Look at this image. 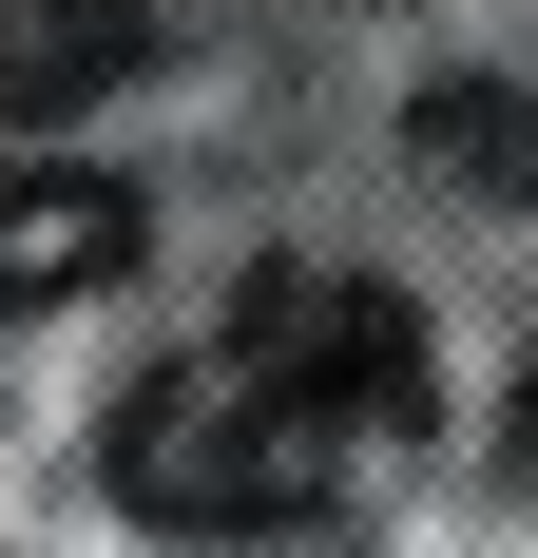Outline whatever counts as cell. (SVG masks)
<instances>
[{
    "label": "cell",
    "instance_id": "obj_2",
    "mask_svg": "<svg viewBox=\"0 0 538 558\" xmlns=\"http://www.w3.org/2000/svg\"><path fill=\"white\" fill-rule=\"evenodd\" d=\"M135 270V193L115 173H0V328H39L77 289Z\"/></svg>",
    "mask_w": 538,
    "mask_h": 558
},
{
    "label": "cell",
    "instance_id": "obj_3",
    "mask_svg": "<svg viewBox=\"0 0 538 558\" xmlns=\"http://www.w3.org/2000/svg\"><path fill=\"white\" fill-rule=\"evenodd\" d=\"M135 58H155V20H135V0H0V135L97 116Z\"/></svg>",
    "mask_w": 538,
    "mask_h": 558
},
{
    "label": "cell",
    "instance_id": "obj_1",
    "mask_svg": "<svg viewBox=\"0 0 538 558\" xmlns=\"http://www.w3.org/2000/svg\"><path fill=\"white\" fill-rule=\"evenodd\" d=\"M384 424H424V328L404 289L366 270H269L193 366L115 404V501L173 520V539H250V520H308Z\"/></svg>",
    "mask_w": 538,
    "mask_h": 558
}]
</instances>
